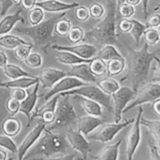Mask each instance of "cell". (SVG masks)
I'll return each instance as SVG.
<instances>
[{
	"label": "cell",
	"instance_id": "cell-1",
	"mask_svg": "<svg viewBox=\"0 0 160 160\" xmlns=\"http://www.w3.org/2000/svg\"><path fill=\"white\" fill-rule=\"evenodd\" d=\"M149 45L144 44L143 47L139 50H134L128 46L126 66L128 71L126 75L120 79V83H128L134 92H138L141 86L146 83L149 77L151 64L155 58L160 52V48L156 51L150 52Z\"/></svg>",
	"mask_w": 160,
	"mask_h": 160
},
{
	"label": "cell",
	"instance_id": "cell-2",
	"mask_svg": "<svg viewBox=\"0 0 160 160\" xmlns=\"http://www.w3.org/2000/svg\"><path fill=\"white\" fill-rule=\"evenodd\" d=\"M107 10L106 17L95 28L84 34L88 38H94L102 45H115L117 41V0H106Z\"/></svg>",
	"mask_w": 160,
	"mask_h": 160
},
{
	"label": "cell",
	"instance_id": "cell-3",
	"mask_svg": "<svg viewBox=\"0 0 160 160\" xmlns=\"http://www.w3.org/2000/svg\"><path fill=\"white\" fill-rule=\"evenodd\" d=\"M69 148V143L62 134H54L45 128L36 143L30 148L23 157L26 160L34 156L51 157L56 154H65Z\"/></svg>",
	"mask_w": 160,
	"mask_h": 160
},
{
	"label": "cell",
	"instance_id": "cell-4",
	"mask_svg": "<svg viewBox=\"0 0 160 160\" xmlns=\"http://www.w3.org/2000/svg\"><path fill=\"white\" fill-rule=\"evenodd\" d=\"M66 14L67 12H62L49 20H43L38 24L31 25L30 27H20L17 28V31L31 38L35 45H40L43 51L47 53L46 50L51 48V45L55 43V38L52 34L56 23L59 19L65 17Z\"/></svg>",
	"mask_w": 160,
	"mask_h": 160
},
{
	"label": "cell",
	"instance_id": "cell-5",
	"mask_svg": "<svg viewBox=\"0 0 160 160\" xmlns=\"http://www.w3.org/2000/svg\"><path fill=\"white\" fill-rule=\"evenodd\" d=\"M77 120H78V116L74 107L70 102V96L59 95L55 110L54 121L51 124H48V127L46 126V128L50 131L60 129L74 123Z\"/></svg>",
	"mask_w": 160,
	"mask_h": 160
},
{
	"label": "cell",
	"instance_id": "cell-6",
	"mask_svg": "<svg viewBox=\"0 0 160 160\" xmlns=\"http://www.w3.org/2000/svg\"><path fill=\"white\" fill-rule=\"evenodd\" d=\"M59 95H80L84 98H89L91 100L97 102L101 106H104L109 112H112L113 108L111 104V96L105 94L99 88L94 84H86L81 87L76 88L74 89L58 94Z\"/></svg>",
	"mask_w": 160,
	"mask_h": 160
},
{
	"label": "cell",
	"instance_id": "cell-7",
	"mask_svg": "<svg viewBox=\"0 0 160 160\" xmlns=\"http://www.w3.org/2000/svg\"><path fill=\"white\" fill-rule=\"evenodd\" d=\"M159 98H160V84L154 82L148 83L138 91L134 101L127 106L123 114L128 112L137 106H142L146 103H152Z\"/></svg>",
	"mask_w": 160,
	"mask_h": 160
},
{
	"label": "cell",
	"instance_id": "cell-8",
	"mask_svg": "<svg viewBox=\"0 0 160 160\" xmlns=\"http://www.w3.org/2000/svg\"><path fill=\"white\" fill-rule=\"evenodd\" d=\"M134 119L127 120L123 123H103L95 132L91 133L88 138L89 140L99 142L102 143H107L113 140L117 134L122 130L126 128L130 124L134 123Z\"/></svg>",
	"mask_w": 160,
	"mask_h": 160
},
{
	"label": "cell",
	"instance_id": "cell-9",
	"mask_svg": "<svg viewBox=\"0 0 160 160\" xmlns=\"http://www.w3.org/2000/svg\"><path fill=\"white\" fill-rule=\"evenodd\" d=\"M136 95H137V92H134L131 88L123 86L111 95L114 103L112 106L113 108L112 112H113L115 123H120L123 110L129 104L130 102L134 99Z\"/></svg>",
	"mask_w": 160,
	"mask_h": 160
},
{
	"label": "cell",
	"instance_id": "cell-10",
	"mask_svg": "<svg viewBox=\"0 0 160 160\" xmlns=\"http://www.w3.org/2000/svg\"><path fill=\"white\" fill-rule=\"evenodd\" d=\"M144 109L142 106H139L138 112L134 121L133 123V126L131 127L128 138H127V147H126V155L127 159L132 160L134 155L138 147L139 144L142 139L141 134V119L143 115Z\"/></svg>",
	"mask_w": 160,
	"mask_h": 160
},
{
	"label": "cell",
	"instance_id": "cell-11",
	"mask_svg": "<svg viewBox=\"0 0 160 160\" xmlns=\"http://www.w3.org/2000/svg\"><path fill=\"white\" fill-rule=\"evenodd\" d=\"M46 126V123L42 121V120H40L38 122L37 124L34 126V128L28 133V134L23 139L20 146L17 148V153L18 160H23V157L26 155V153L28 152V150L36 143V142L41 137Z\"/></svg>",
	"mask_w": 160,
	"mask_h": 160
},
{
	"label": "cell",
	"instance_id": "cell-12",
	"mask_svg": "<svg viewBox=\"0 0 160 160\" xmlns=\"http://www.w3.org/2000/svg\"><path fill=\"white\" fill-rule=\"evenodd\" d=\"M87 83L81 81L78 78L67 76L59 80L57 83H56L52 86V88H50V90L44 95V99L45 101H48L52 97L55 96L56 95L62 93V92H68V91L72 90V89L76 88L81 87L83 85H85Z\"/></svg>",
	"mask_w": 160,
	"mask_h": 160
},
{
	"label": "cell",
	"instance_id": "cell-13",
	"mask_svg": "<svg viewBox=\"0 0 160 160\" xmlns=\"http://www.w3.org/2000/svg\"><path fill=\"white\" fill-rule=\"evenodd\" d=\"M51 48L56 51H67L73 53L79 57L85 59H90L95 57L98 49L94 45L90 44H81L76 45H62L54 43L51 45Z\"/></svg>",
	"mask_w": 160,
	"mask_h": 160
},
{
	"label": "cell",
	"instance_id": "cell-14",
	"mask_svg": "<svg viewBox=\"0 0 160 160\" xmlns=\"http://www.w3.org/2000/svg\"><path fill=\"white\" fill-rule=\"evenodd\" d=\"M67 141L69 145L77 152L81 153L84 159L90 152V144L82 133L78 130H69L67 133Z\"/></svg>",
	"mask_w": 160,
	"mask_h": 160
},
{
	"label": "cell",
	"instance_id": "cell-15",
	"mask_svg": "<svg viewBox=\"0 0 160 160\" xmlns=\"http://www.w3.org/2000/svg\"><path fill=\"white\" fill-rule=\"evenodd\" d=\"M67 77V72L54 68H46L40 72L38 78L39 84H42V88H51L59 80Z\"/></svg>",
	"mask_w": 160,
	"mask_h": 160
},
{
	"label": "cell",
	"instance_id": "cell-16",
	"mask_svg": "<svg viewBox=\"0 0 160 160\" xmlns=\"http://www.w3.org/2000/svg\"><path fill=\"white\" fill-rule=\"evenodd\" d=\"M39 86L40 84L38 82L37 84H34V88L32 91V92L30 93L29 92H28L27 97L20 102V109H19V112L24 114L28 118V127L30 126L31 124V114L34 112V108L36 106V103H37L38 98V90H39Z\"/></svg>",
	"mask_w": 160,
	"mask_h": 160
},
{
	"label": "cell",
	"instance_id": "cell-17",
	"mask_svg": "<svg viewBox=\"0 0 160 160\" xmlns=\"http://www.w3.org/2000/svg\"><path fill=\"white\" fill-rule=\"evenodd\" d=\"M105 123H106V120L100 117L88 115L78 118L77 130L82 133L84 135L88 136Z\"/></svg>",
	"mask_w": 160,
	"mask_h": 160
},
{
	"label": "cell",
	"instance_id": "cell-18",
	"mask_svg": "<svg viewBox=\"0 0 160 160\" xmlns=\"http://www.w3.org/2000/svg\"><path fill=\"white\" fill-rule=\"evenodd\" d=\"M67 76L76 78L87 84L97 82V78L92 73L88 63H80L71 66L70 70L67 72Z\"/></svg>",
	"mask_w": 160,
	"mask_h": 160
},
{
	"label": "cell",
	"instance_id": "cell-19",
	"mask_svg": "<svg viewBox=\"0 0 160 160\" xmlns=\"http://www.w3.org/2000/svg\"><path fill=\"white\" fill-rule=\"evenodd\" d=\"M80 4L78 2L65 3L59 0H44V1L36 2L35 6L42 8L44 11L48 12H66L67 10L76 9Z\"/></svg>",
	"mask_w": 160,
	"mask_h": 160
},
{
	"label": "cell",
	"instance_id": "cell-20",
	"mask_svg": "<svg viewBox=\"0 0 160 160\" xmlns=\"http://www.w3.org/2000/svg\"><path fill=\"white\" fill-rule=\"evenodd\" d=\"M22 10L23 9L20 8L13 14L4 16V17L0 21V36L9 34L16 25V23L18 22H21L23 23H25L24 18L21 16Z\"/></svg>",
	"mask_w": 160,
	"mask_h": 160
},
{
	"label": "cell",
	"instance_id": "cell-21",
	"mask_svg": "<svg viewBox=\"0 0 160 160\" xmlns=\"http://www.w3.org/2000/svg\"><path fill=\"white\" fill-rule=\"evenodd\" d=\"M39 82L38 77H23V78H17V79L11 80L8 81H0V87L5 88H23L26 89L29 87L34 85Z\"/></svg>",
	"mask_w": 160,
	"mask_h": 160
},
{
	"label": "cell",
	"instance_id": "cell-22",
	"mask_svg": "<svg viewBox=\"0 0 160 160\" xmlns=\"http://www.w3.org/2000/svg\"><path fill=\"white\" fill-rule=\"evenodd\" d=\"M73 98L81 103V106L84 109V112L89 116L100 117L102 115V106L97 102L91 100L89 98H84L80 95H73Z\"/></svg>",
	"mask_w": 160,
	"mask_h": 160
},
{
	"label": "cell",
	"instance_id": "cell-23",
	"mask_svg": "<svg viewBox=\"0 0 160 160\" xmlns=\"http://www.w3.org/2000/svg\"><path fill=\"white\" fill-rule=\"evenodd\" d=\"M55 57H56V60L60 63L70 66L80 63H90L93 59V58L90 59H83V58L76 56L73 53L67 51H56V52L55 53Z\"/></svg>",
	"mask_w": 160,
	"mask_h": 160
},
{
	"label": "cell",
	"instance_id": "cell-24",
	"mask_svg": "<svg viewBox=\"0 0 160 160\" xmlns=\"http://www.w3.org/2000/svg\"><path fill=\"white\" fill-rule=\"evenodd\" d=\"M121 143L122 140L120 139L112 145H106L98 154L93 156V159L95 160H118L119 150Z\"/></svg>",
	"mask_w": 160,
	"mask_h": 160
},
{
	"label": "cell",
	"instance_id": "cell-25",
	"mask_svg": "<svg viewBox=\"0 0 160 160\" xmlns=\"http://www.w3.org/2000/svg\"><path fill=\"white\" fill-rule=\"evenodd\" d=\"M2 128L5 135L12 138L20 133L21 130V123L15 117H8L3 121Z\"/></svg>",
	"mask_w": 160,
	"mask_h": 160
},
{
	"label": "cell",
	"instance_id": "cell-26",
	"mask_svg": "<svg viewBox=\"0 0 160 160\" xmlns=\"http://www.w3.org/2000/svg\"><path fill=\"white\" fill-rule=\"evenodd\" d=\"M29 42L13 34H6L0 36V46L6 49H15L20 45H26Z\"/></svg>",
	"mask_w": 160,
	"mask_h": 160
},
{
	"label": "cell",
	"instance_id": "cell-27",
	"mask_svg": "<svg viewBox=\"0 0 160 160\" xmlns=\"http://www.w3.org/2000/svg\"><path fill=\"white\" fill-rule=\"evenodd\" d=\"M95 57L106 61V62L113 59H125L123 55L112 45H105L100 51H98Z\"/></svg>",
	"mask_w": 160,
	"mask_h": 160
},
{
	"label": "cell",
	"instance_id": "cell-28",
	"mask_svg": "<svg viewBox=\"0 0 160 160\" xmlns=\"http://www.w3.org/2000/svg\"><path fill=\"white\" fill-rule=\"evenodd\" d=\"M141 125L145 127L153 136L158 145V148L160 152V120H151L142 117Z\"/></svg>",
	"mask_w": 160,
	"mask_h": 160
},
{
	"label": "cell",
	"instance_id": "cell-29",
	"mask_svg": "<svg viewBox=\"0 0 160 160\" xmlns=\"http://www.w3.org/2000/svg\"><path fill=\"white\" fill-rule=\"evenodd\" d=\"M2 70L4 74L10 80L17 79V78H23V77H30V78L34 77L15 64L7 63L3 67Z\"/></svg>",
	"mask_w": 160,
	"mask_h": 160
},
{
	"label": "cell",
	"instance_id": "cell-30",
	"mask_svg": "<svg viewBox=\"0 0 160 160\" xmlns=\"http://www.w3.org/2000/svg\"><path fill=\"white\" fill-rule=\"evenodd\" d=\"M96 85L104 92L105 94L108 95H112L115 93L117 90L120 88V83L115 79H112L110 78H106L100 81H97Z\"/></svg>",
	"mask_w": 160,
	"mask_h": 160
},
{
	"label": "cell",
	"instance_id": "cell-31",
	"mask_svg": "<svg viewBox=\"0 0 160 160\" xmlns=\"http://www.w3.org/2000/svg\"><path fill=\"white\" fill-rule=\"evenodd\" d=\"M88 64L91 71L96 78L103 77L107 73V64L106 61L94 57L92 62Z\"/></svg>",
	"mask_w": 160,
	"mask_h": 160
},
{
	"label": "cell",
	"instance_id": "cell-32",
	"mask_svg": "<svg viewBox=\"0 0 160 160\" xmlns=\"http://www.w3.org/2000/svg\"><path fill=\"white\" fill-rule=\"evenodd\" d=\"M107 73L111 77L120 74L126 67V60L122 59H113L108 61Z\"/></svg>",
	"mask_w": 160,
	"mask_h": 160
},
{
	"label": "cell",
	"instance_id": "cell-33",
	"mask_svg": "<svg viewBox=\"0 0 160 160\" xmlns=\"http://www.w3.org/2000/svg\"><path fill=\"white\" fill-rule=\"evenodd\" d=\"M131 21L132 23V28H131L130 33L132 35V37L134 38L137 45H138L141 38H142V35L144 34V32H145L147 28H148V27L147 26L146 23H142V22L135 20V19L131 18Z\"/></svg>",
	"mask_w": 160,
	"mask_h": 160
},
{
	"label": "cell",
	"instance_id": "cell-34",
	"mask_svg": "<svg viewBox=\"0 0 160 160\" xmlns=\"http://www.w3.org/2000/svg\"><path fill=\"white\" fill-rule=\"evenodd\" d=\"M72 28V23L70 20L62 17L59 19L55 25L54 31L59 34V36H67Z\"/></svg>",
	"mask_w": 160,
	"mask_h": 160
},
{
	"label": "cell",
	"instance_id": "cell-35",
	"mask_svg": "<svg viewBox=\"0 0 160 160\" xmlns=\"http://www.w3.org/2000/svg\"><path fill=\"white\" fill-rule=\"evenodd\" d=\"M44 17H45V13H44L43 9L38 6H35L30 10L29 15H28L30 24H38L41 22L43 21Z\"/></svg>",
	"mask_w": 160,
	"mask_h": 160
},
{
	"label": "cell",
	"instance_id": "cell-36",
	"mask_svg": "<svg viewBox=\"0 0 160 160\" xmlns=\"http://www.w3.org/2000/svg\"><path fill=\"white\" fill-rule=\"evenodd\" d=\"M33 47H34V44L30 43V42L28 44H26V45H21L20 46L17 47L15 48V51H14L16 58L20 61L24 62L28 55L31 53Z\"/></svg>",
	"mask_w": 160,
	"mask_h": 160
},
{
	"label": "cell",
	"instance_id": "cell-37",
	"mask_svg": "<svg viewBox=\"0 0 160 160\" xmlns=\"http://www.w3.org/2000/svg\"><path fill=\"white\" fill-rule=\"evenodd\" d=\"M143 35L145 38V43L148 44V45H156L160 41L159 34L156 28H147Z\"/></svg>",
	"mask_w": 160,
	"mask_h": 160
},
{
	"label": "cell",
	"instance_id": "cell-38",
	"mask_svg": "<svg viewBox=\"0 0 160 160\" xmlns=\"http://www.w3.org/2000/svg\"><path fill=\"white\" fill-rule=\"evenodd\" d=\"M84 31L81 28L78 26L72 27L70 32L67 34L69 41L70 42H73V44H77L83 41L84 38Z\"/></svg>",
	"mask_w": 160,
	"mask_h": 160
},
{
	"label": "cell",
	"instance_id": "cell-39",
	"mask_svg": "<svg viewBox=\"0 0 160 160\" xmlns=\"http://www.w3.org/2000/svg\"><path fill=\"white\" fill-rule=\"evenodd\" d=\"M25 64L33 69L39 68L43 63V59L38 53L31 52L24 60Z\"/></svg>",
	"mask_w": 160,
	"mask_h": 160
},
{
	"label": "cell",
	"instance_id": "cell-40",
	"mask_svg": "<svg viewBox=\"0 0 160 160\" xmlns=\"http://www.w3.org/2000/svg\"><path fill=\"white\" fill-rule=\"evenodd\" d=\"M0 147L6 148L12 153L17 152V145L9 136L0 135Z\"/></svg>",
	"mask_w": 160,
	"mask_h": 160
},
{
	"label": "cell",
	"instance_id": "cell-41",
	"mask_svg": "<svg viewBox=\"0 0 160 160\" xmlns=\"http://www.w3.org/2000/svg\"><path fill=\"white\" fill-rule=\"evenodd\" d=\"M88 10L90 17L94 19H100L105 14L104 6L98 2L92 3V6L89 7Z\"/></svg>",
	"mask_w": 160,
	"mask_h": 160
},
{
	"label": "cell",
	"instance_id": "cell-42",
	"mask_svg": "<svg viewBox=\"0 0 160 160\" xmlns=\"http://www.w3.org/2000/svg\"><path fill=\"white\" fill-rule=\"evenodd\" d=\"M117 9H118L120 16L123 18L130 19L135 13V8H134V6L128 4L126 2H124L121 6H119Z\"/></svg>",
	"mask_w": 160,
	"mask_h": 160
},
{
	"label": "cell",
	"instance_id": "cell-43",
	"mask_svg": "<svg viewBox=\"0 0 160 160\" xmlns=\"http://www.w3.org/2000/svg\"><path fill=\"white\" fill-rule=\"evenodd\" d=\"M20 102L17 101V100L14 99V98H10L6 102V109H7L8 112L11 115V117H14L16 114L19 112V109H20Z\"/></svg>",
	"mask_w": 160,
	"mask_h": 160
},
{
	"label": "cell",
	"instance_id": "cell-44",
	"mask_svg": "<svg viewBox=\"0 0 160 160\" xmlns=\"http://www.w3.org/2000/svg\"><path fill=\"white\" fill-rule=\"evenodd\" d=\"M75 15H76L77 19L80 21H86L90 17L88 9L83 6H79L76 8Z\"/></svg>",
	"mask_w": 160,
	"mask_h": 160
},
{
	"label": "cell",
	"instance_id": "cell-45",
	"mask_svg": "<svg viewBox=\"0 0 160 160\" xmlns=\"http://www.w3.org/2000/svg\"><path fill=\"white\" fill-rule=\"evenodd\" d=\"M28 92L23 88H11L10 96L12 98L21 102L27 97Z\"/></svg>",
	"mask_w": 160,
	"mask_h": 160
},
{
	"label": "cell",
	"instance_id": "cell-46",
	"mask_svg": "<svg viewBox=\"0 0 160 160\" xmlns=\"http://www.w3.org/2000/svg\"><path fill=\"white\" fill-rule=\"evenodd\" d=\"M117 28L119 30L123 33H129L131 31V28H132V23L131 21V18L126 19L123 18L120 23L117 25Z\"/></svg>",
	"mask_w": 160,
	"mask_h": 160
},
{
	"label": "cell",
	"instance_id": "cell-47",
	"mask_svg": "<svg viewBox=\"0 0 160 160\" xmlns=\"http://www.w3.org/2000/svg\"><path fill=\"white\" fill-rule=\"evenodd\" d=\"M148 149H149L150 160H160L159 150L156 145L149 142L148 143Z\"/></svg>",
	"mask_w": 160,
	"mask_h": 160
},
{
	"label": "cell",
	"instance_id": "cell-48",
	"mask_svg": "<svg viewBox=\"0 0 160 160\" xmlns=\"http://www.w3.org/2000/svg\"><path fill=\"white\" fill-rule=\"evenodd\" d=\"M146 24L148 28H157L160 25V14L156 13L152 16L146 20Z\"/></svg>",
	"mask_w": 160,
	"mask_h": 160
},
{
	"label": "cell",
	"instance_id": "cell-49",
	"mask_svg": "<svg viewBox=\"0 0 160 160\" xmlns=\"http://www.w3.org/2000/svg\"><path fill=\"white\" fill-rule=\"evenodd\" d=\"M0 2H1L0 16L1 17H4L7 13L9 9L12 6L13 2H12V0H0Z\"/></svg>",
	"mask_w": 160,
	"mask_h": 160
},
{
	"label": "cell",
	"instance_id": "cell-50",
	"mask_svg": "<svg viewBox=\"0 0 160 160\" xmlns=\"http://www.w3.org/2000/svg\"><path fill=\"white\" fill-rule=\"evenodd\" d=\"M155 60L156 61V66L154 68L153 72V76L151 79V82L160 83V59L158 56L155 58Z\"/></svg>",
	"mask_w": 160,
	"mask_h": 160
},
{
	"label": "cell",
	"instance_id": "cell-51",
	"mask_svg": "<svg viewBox=\"0 0 160 160\" xmlns=\"http://www.w3.org/2000/svg\"><path fill=\"white\" fill-rule=\"evenodd\" d=\"M75 154H68L65 155V156H60V157H56V158H45V157H41L35 159L34 160H73L74 159Z\"/></svg>",
	"mask_w": 160,
	"mask_h": 160
},
{
	"label": "cell",
	"instance_id": "cell-52",
	"mask_svg": "<svg viewBox=\"0 0 160 160\" xmlns=\"http://www.w3.org/2000/svg\"><path fill=\"white\" fill-rule=\"evenodd\" d=\"M36 0H22L20 5H22V7L27 10H31L34 7H35Z\"/></svg>",
	"mask_w": 160,
	"mask_h": 160
},
{
	"label": "cell",
	"instance_id": "cell-53",
	"mask_svg": "<svg viewBox=\"0 0 160 160\" xmlns=\"http://www.w3.org/2000/svg\"><path fill=\"white\" fill-rule=\"evenodd\" d=\"M148 2H149V0H142V9H143V14H144V17H145V21L148 20Z\"/></svg>",
	"mask_w": 160,
	"mask_h": 160
},
{
	"label": "cell",
	"instance_id": "cell-54",
	"mask_svg": "<svg viewBox=\"0 0 160 160\" xmlns=\"http://www.w3.org/2000/svg\"><path fill=\"white\" fill-rule=\"evenodd\" d=\"M8 63V57L6 53L0 51V68L2 69Z\"/></svg>",
	"mask_w": 160,
	"mask_h": 160
},
{
	"label": "cell",
	"instance_id": "cell-55",
	"mask_svg": "<svg viewBox=\"0 0 160 160\" xmlns=\"http://www.w3.org/2000/svg\"><path fill=\"white\" fill-rule=\"evenodd\" d=\"M152 109H153V111L156 112V115L160 117V98L156 100L155 102H153Z\"/></svg>",
	"mask_w": 160,
	"mask_h": 160
},
{
	"label": "cell",
	"instance_id": "cell-56",
	"mask_svg": "<svg viewBox=\"0 0 160 160\" xmlns=\"http://www.w3.org/2000/svg\"><path fill=\"white\" fill-rule=\"evenodd\" d=\"M125 2L129 5H131L133 6H136L142 2V0H126Z\"/></svg>",
	"mask_w": 160,
	"mask_h": 160
},
{
	"label": "cell",
	"instance_id": "cell-57",
	"mask_svg": "<svg viewBox=\"0 0 160 160\" xmlns=\"http://www.w3.org/2000/svg\"><path fill=\"white\" fill-rule=\"evenodd\" d=\"M8 155L6 151L0 149V160H7Z\"/></svg>",
	"mask_w": 160,
	"mask_h": 160
},
{
	"label": "cell",
	"instance_id": "cell-58",
	"mask_svg": "<svg viewBox=\"0 0 160 160\" xmlns=\"http://www.w3.org/2000/svg\"><path fill=\"white\" fill-rule=\"evenodd\" d=\"M125 1H126V0H117V8H118L120 6H121L122 4H123V3L125 2Z\"/></svg>",
	"mask_w": 160,
	"mask_h": 160
},
{
	"label": "cell",
	"instance_id": "cell-59",
	"mask_svg": "<svg viewBox=\"0 0 160 160\" xmlns=\"http://www.w3.org/2000/svg\"><path fill=\"white\" fill-rule=\"evenodd\" d=\"M12 2H13V4L15 5H20V3H21V1L22 0H12Z\"/></svg>",
	"mask_w": 160,
	"mask_h": 160
},
{
	"label": "cell",
	"instance_id": "cell-60",
	"mask_svg": "<svg viewBox=\"0 0 160 160\" xmlns=\"http://www.w3.org/2000/svg\"><path fill=\"white\" fill-rule=\"evenodd\" d=\"M159 9H160V3H159V4L157 5V6H156V7L155 8L154 10L155 11H157V10H159Z\"/></svg>",
	"mask_w": 160,
	"mask_h": 160
},
{
	"label": "cell",
	"instance_id": "cell-61",
	"mask_svg": "<svg viewBox=\"0 0 160 160\" xmlns=\"http://www.w3.org/2000/svg\"><path fill=\"white\" fill-rule=\"evenodd\" d=\"M157 31H158V33H159V37H160V25L159 27H158V29H157Z\"/></svg>",
	"mask_w": 160,
	"mask_h": 160
},
{
	"label": "cell",
	"instance_id": "cell-62",
	"mask_svg": "<svg viewBox=\"0 0 160 160\" xmlns=\"http://www.w3.org/2000/svg\"><path fill=\"white\" fill-rule=\"evenodd\" d=\"M78 160H87V159H84V158H80V159H78Z\"/></svg>",
	"mask_w": 160,
	"mask_h": 160
}]
</instances>
